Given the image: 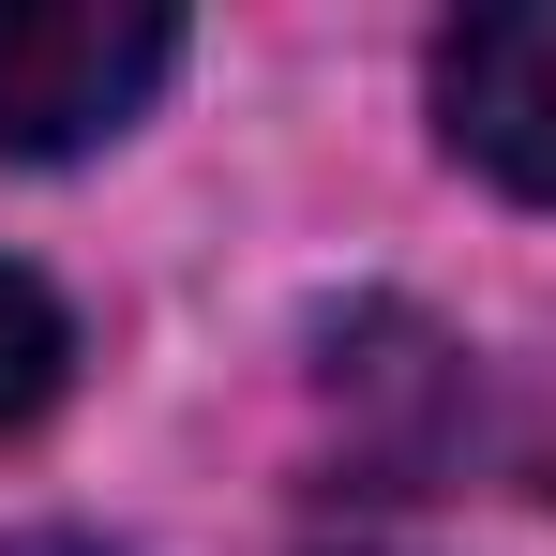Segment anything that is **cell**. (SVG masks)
Segmentation results:
<instances>
[{
    "label": "cell",
    "mask_w": 556,
    "mask_h": 556,
    "mask_svg": "<svg viewBox=\"0 0 556 556\" xmlns=\"http://www.w3.org/2000/svg\"><path fill=\"white\" fill-rule=\"evenodd\" d=\"M166 76H181L166 0H0V151L15 166L105 151Z\"/></svg>",
    "instance_id": "obj_1"
},
{
    "label": "cell",
    "mask_w": 556,
    "mask_h": 556,
    "mask_svg": "<svg viewBox=\"0 0 556 556\" xmlns=\"http://www.w3.org/2000/svg\"><path fill=\"white\" fill-rule=\"evenodd\" d=\"M437 136L496 195L556 211V0H481L437 30Z\"/></svg>",
    "instance_id": "obj_2"
},
{
    "label": "cell",
    "mask_w": 556,
    "mask_h": 556,
    "mask_svg": "<svg viewBox=\"0 0 556 556\" xmlns=\"http://www.w3.org/2000/svg\"><path fill=\"white\" fill-rule=\"evenodd\" d=\"M61 376H76V316L0 256V437H15V421H46V406H61Z\"/></svg>",
    "instance_id": "obj_3"
},
{
    "label": "cell",
    "mask_w": 556,
    "mask_h": 556,
    "mask_svg": "<svg viewBox=\"0 0 556 556\" xmlns=\"http://www.w3.org/2000/svg\"><path fill=\"white\" fill-rule=\"evenodd\" d=\"M0 556H105V542H61V527H30V542H0Z\"/></svg>",
    "instance_id": "obj_4"
}]
</instances>
